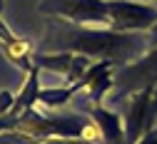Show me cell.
I'll list each match as a JSON object with an SVG mask.
<instances>
[{
    "label": "cell",
    "instance_id": "obj_1",
    "mask_svg": "<svg viewBox=\"0 0 157 144\" xmlns=\"http://www.w3.org/2000/svg\"><path fill=\"white\" fill-rule=\"evenodd\" d=\"M48 52H77L90 60H112L117 65H127L142 57L150 45L135 32H115L110 28L72 25L63 17H50L43 35Z\"/></svg>",
    "mask_w": 157,
    "mask_h": 144
},
{
    "label": "cell",
    "instance_id": "obj_2",
    "mask_svg": "<svg viewBox=\"0 0 157 144\" xmlns=\"http://www.w3.org/2000/svg\"><path fill=\"white\" fill-rule=\"evenodd\" d=\"M15 129H20L30 137H37V139L57 137V139H80V142H87V144H102L100 127L95 124V119L90 114H75V112L43 114L37 109V105L25 109L17 117Z\"/></svg>",
    "mask_w": 157,
    "mask_h": 144
},
{
    "label": "cell",
    "instance_id": "obj_3",
    "mask_svg": "<svg viewBox=\"0 0 157 144\" xmlns=\"http://www.w3.org/2000/svg\"><path fill=\"white\" fill-rule=\"evenodd\" d=\"M40 13L48 17H63L72 25H105L110 28L107 0H43Z\"/></svg>",
    "mask_w": 157,
    "mask_h": 144
},
{
    "label": "cell",
    "instance_id": "obj_4",
    "mask_svg": "<svg viewBox=\"0 0 157 144\" xmlns=\"http://www.w3.org/2000/svg\"><path fill=\"white\" fill-rule=\"evenodd\" d=\"M115 87L120 90V97L142 92V90L155 92V87H157V47H150L142 57L117 67L115 70Z\"/></svg>",
    "mask_w": 157,
    "mask_h": 144
},
{
    "label": "cell",
    "instance_id": "obj_5",
    "mask_svg": "<svg viewBox=\"0 0 157 144\" xmlns=\"http://www.w3.org/2000/svg\"><path fill=\"white\" fill-rule=\"evenodd\" d=\"M107 13L115 32H142L157 23V8L135 0H107Z\"/></svg>",
    "mask_w": 157,
    "mask_h": 144
},
{
    "label": "cell",
    "instance_id": "obj_6",
    "mask_svg": "<svg viewBox=\"0 0 157 144\" xmlns=\"http://www.w3.org/2000/svg\"><path fill=\"white\" fill-rule=\"evenodd\" d=\"M33 62L40 70L57 75L63 79V85H72L85 75V70L92 65V60L77 52H35Z\"/></svg>",
    "mask_w": 157,
    "mask_h": 144
},
{
    "label": "cell",
    "instance_id": "obj_7",
    "mask_svg": "<svg viewBox=\"0 0 157 144\" xmlns=\"http://www.w3.org/2000/svg\"><path fill=\"white\" fill-rule=\"evenodd\" d=\"M127 105H125V139L127 144H137L142 139V134L150 132V105H152V90H142L127 94Z\"/></svg>",
    "mask_w": 157,
    "mask_h": 144
},
{
    "label": "cell",
    "instance_id": "obj_8",
    "mask_svg": "<svg viewBox=\"0 0 157 144\" xmlns=\"http://www.w3.org/2000/svg\"><path fill=\"white\" fill-rule=\"evenodd\" d=\"M117 67L120 65L112 62V60H97V62H92L85 70V75L80 79H82L85 92L90 97V105H102V97L115 85V70Z\"/></svg>",
    "mask_w": 157,
    "mask_h": 144
},
{
    "label": "cell",
    "instance_id": "obj_9",
    "mask_svg": "<svg viewBox=\"0 0 157 144\" xmlns=\"http://www.w3.org/2000/svg\"><path fill=\"white\" fill-rule=\"evenodd\" d=\"M0 47H3V55L8 57V62L10 65H15L17 70H23L25 75L35 67V62H33V47H30V42H25V40H20L10 28H8V23L3 17H0Z\"/></svg>",
    "mask_w": 157,
    "mask_h": 144
},
{
    "label": "cell",
    "instance_id": "obj_10",
    "mask_svg": "<svg viewBox=\"0 0 157 144\" xmlns=\"http://www.w3.org/2000/svg\"><path fill=\"white\" fill-rule=\"evenodd\" d=\"M87 114L95 119V124L100 127L102 144H127L125 139V122L117 112H110L102 105H87Z\"/></svg>",
    "mask_w": 157,
    "mask_h": 144
},
{
    "label": "cell",
    "instance_id": "obj_11",
    "mask_svg": "<svg viewBox=\"0 0 157 144\" xmlns=\"http://www.w3.org/2000/svg\"><path fill=\"white\" fill-rule=\"evenodd\" d=\"M0 144H87V142H80V139H57V137L37 139V137H30V134H25L20 129H10V132L0 134Z\"/></svg>",
    "mask_w": 157,
    "mask_h": 144
},
{
    "label": "cell",
    "instance_id": "obj_12",
    "mask_svg": "<svg viewBox=\"0 0 157 144\" xmlns=\"http://www.w3.org/2000/svg\"><path fill=\"white\" fill-rule=\"evenodd\" d=\"M13 105H15V94H10L8 90H3V92H0V134L17 127V117L10 114Z\"/></svg>",
    "mask_w": 157,
    "mask_h": 144
},
{
    "label": "cell",
    "instance_id": "obj_13",
    "mask_svg": "<svg viewBox=\"0 0 157 144\" xmlns=\"http://www.w3.org/2000/svg\"><path fill=\"white\" fill-rule=\"evenodd\" d=\"M155 119H157V87L152 92V105H150V129H155Z\"/></svg>",
    "mask_w": 157,
    "mask_h": 144
},
{
    "label": "cell",
    "instance_id": "obj_14",
    "mask_svg": "<svg viewBox=\"0 0 157 144\" xmlns=\"http://www.w3.org/2000/svg\"><path fill=\"white\" fill-rule=\"evenodd\" d=\"M137 144H157V129H150L147 134H142V139Z\"/></svg>",
    "mask_w": 157,
    "mask_h": 144
},
{
    "label": "cell",
    "instance_id": "obj_15",
    "mask_svg": "<svg viewBox=\"0 0 157 144\" xmlns=\"http://www.w3.org/2000/svg\"><path fill=\"white\" fill-rule=\"evenodd\" d=\"M147 45H150V47H157V23L147 30Z\"/></svg>",
    "mask_w": 157,
    "mask_h": 144
},
{
    "label": "cell",
    "instance_id": "obj_16",
    "mask_svg": "<svg viewBox=\"0 0 157 144\" xmlns=\"http://www.w3.org/2000/svg\"><path fill=\"white\" fill-rule=\"evenodd\" d=\"M3 8H5V0H0V13H3Z\"/></svg>",
    "mask_w": 157,
    "mask_h": 144
}]
</instances>
